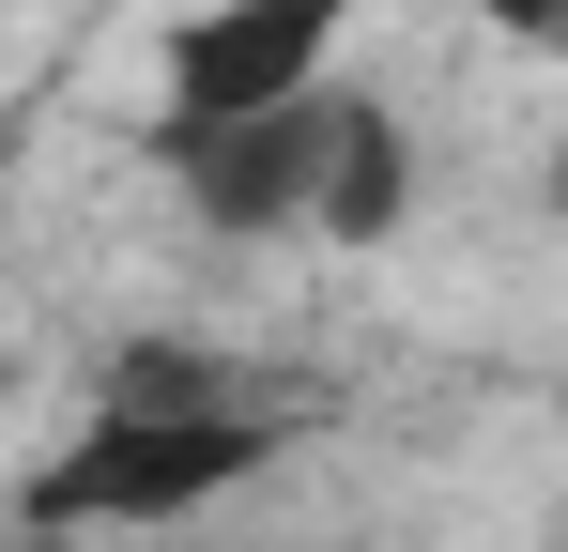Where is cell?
<instances>
[{
	"label": "cell",
	"instance_id": "cell-1",
	"mask_svg": "<svg viewBox=\"0 0 568 552\" xmlns=\"http://www.w3.org/2000/svg\"><path fill=\"white\" fill-rule=\"evenodd\" d=\"M292 446V415H78V446L31 476V538H154V522H200L215 491H246L262 460Z\"/></svg>",
	"mask_w": 568,
	"mask_h": 552
},
{
	"label": "cell",
	"instance_id": "cell-5",
	"mask_svg": "<svg viewBox=\"0 0 568 552\" xmlns=\"http://www.w3.org/2000/svg\"><path fill=\"white\" fill-rule=\"evenodd\" d=\"M93 415H292V384H262L215 338H123L108 384H93Z\"/></svg>",
	"mask_w": 568,
	"mask_h": 552
},
{
	"label": "cell",
	"instance_id": "cell-3",
	"mask_svg": "<svg viewBox=\"0 0 568 552\" xmlns=\"http://www.w3.org/2000/svg\"><path fill=\"white\" fill-rule=\"evenodd\" d=\"M323 108L338 92H307V108H262V123H200L170 139V184H185L200 231H231V246H262V231H307V200H323Z\"/></svg>",
	"mask_w": 568,
	"mask_h": 552
},
{
	"label": "cell",
	"instance_id": "cell-4",
	"mask_svg": "<svg viewBox=\"0 0 568 552\" xmlns=\"http://www.w3.org/2000/svg\"><path fill=\"white\" fill-rule=\"evenodd\" d=\"M399 215H415V139H399L384 92H338V108H323V200H307V231L384 246Z\"/></svg>",
	"mask_w": 568,
	"mask_h": 552
},
{
	"label": "cell",
	"instance_id": "cell-8",
	"mask_svg": "<svg viewBox=\"0 0 568 552\" xmlns=\"http://www.w3.org/2000/svg\"><path fill=\"white\" fill-rule=\"evenodd\" d=\"M554 215H568V154H554Z\"/></svg>",
	"mask_w": 568,
	"mask_h": 552
},
{
	"label": "cell",
	"instance_id": "cell-7",
	"mask_svg": "<svg viewBox=\"0 0 568 552\" xmlns=\"http://www.w3.org/2000/svg\"><path fill=\"white\" fill-rule=\"evenodd\" d=\"M16 552H78V538H31V522H16Z\"/></svg>",
	"mask_w": 568,
	"mask_h": 552
},
{
	"label": "cell",
	"instance_id": "cell-2",
	"mask_svg": "<svg viewBox=\"0 0 568 552\" xmlns=\"http://www.w3.org/2000/svg\"><path fill=\"white\" fill-rule=\"evenodd\" d=\"M338 31H354V0H200L185 31H170V139L307 108L323 62H338Z\"/></svg>",
	"mask_w": 568,
	"mask_h": 552
},
{
	"label": "cell",
	"instance_id": "cell-6",
	"mask_svg": "<svg viewBox=\"0 0 568 552\" xmlns=\"http://www.w3.org/2000/svg\"><path fill=\"white\" fill-rule=\"evenodd\" d=\"M462 16H491V31H523V47H538V31H554L568 0H462Z\"/></svg>",
	"mask_w": 568,
	"mask_h": 552
},
{
	"label": "cell",
	"instance_id": "cell-9",
	"mask_svg": "<svg viewBox=\"0 0 568 552\" xmlns=\"http://www.w3.org/2000/svg\"><path fill=\"white\" fill-rule=\"evenodd\" d=\"M538 47H568V16H554V31H538Z\"/></svg>",
	"mask_w": 568,
	"mask_h": 552
}]
</instances>
